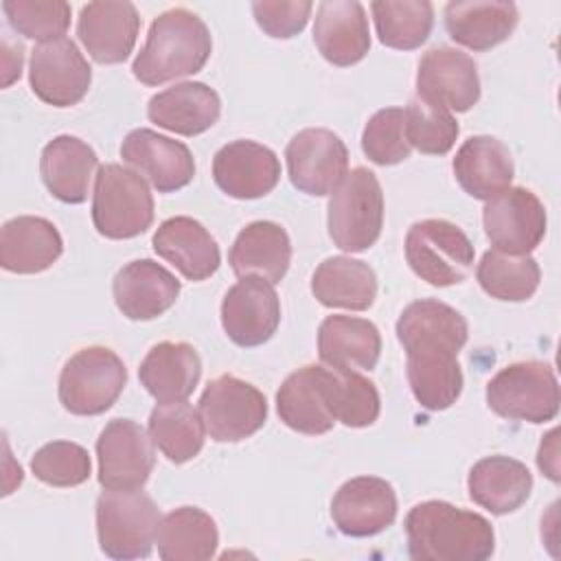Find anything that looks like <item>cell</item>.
I'll list each match as a JSON object with an SVG mask.
<instances>
[{"label": "cell", "mask_w": 561, "mask_h": 561, "mask_svg": "<svg viewBox=\"0 0 561 561\" xmlns=\"http://www.w3.org/2000/svg\"><path fill=\"white\" fill-rule=\"evenodd\" d=\"M403 526L414 561H484L495 550L489 519L443 500L412 506Z\"/></svg>", "instance_id": "1"}, {"label": "cell", "mask_w": 561, "mask_h": 561, "mask_svg": "<svg viewBox=\"0 0 561 561\" xmlns=\"http://www.w3.org/2000/svg\"><path fill=\"white\" fill-rule=\"evenodd\" d=\"M210 50L213 39L204 20L184 7H175L151 22L131 72L145 85H160L199 72Z\"/></svg>", "instance_id": "2"}, {"label": "cell", "mask_w": 561, "mask_h": 561, "mask_svg": "<svg viewBox=\"0 0 561 561\" xmlns=\"http://www.w3.org/2000/svg\"><path fill=\"white\" fill-rule=\"evenodd\" d=\"M160 511L140 489H105L96 500V535L112 559H145L151 554Z\"/></svg>", "instance_id": "3"}, {"label": "cell", "mask_w": 561, "mask_h": 561, "mask_svg": "<svg viewBox=\"0 0 561 561\" xmlns=\"http://www.w3.org/2000/svg\"><path fill=\"white\" fill-rule=\"evenodd\" d=\"M153 221V197L145 178L123 164H103L92 193V224L107 239H131Z\"/></svg>", "instance_id": "4"}, {"label": "cell", "mask_w": 561, "mask_h": 561, "mask_svg": "<svg viewBox=\"0 0 561 561\" xmlns=\"http://www.w3.org/2000/svg\"><path fill=\"white\" fill-rule=\"evenodd\" d=\"M329 237L344 252H364L381 234L383 193L373 171H346L329 199Z\"/></svg>", "instance_id": "5"}, {"label": "cell", "mask_w": 561, "mask_h": 561, "mask_svg": "<svg viewBox=\"0 0 561 561\" xmlns=\"http://www.w3.org/2000/svg\"><path fill=\"white\" fill-rule=\"evenodd\" d=\"M127 383L123 359L105 346L77 351L61 368L59 401L77 416H96L110 410Z\"/></svg>", "instance_id": "6"}, {"label": "cell", "mask_w": 561, "mask_h": 561, "mask_svg": "<svg viewBox=\"0 0 561 561\" xmlns=\"http://www.w3.org/2000/svg\"><path fill=\"white\" fill-rule=\"evenodd\" d=\"M469 237L447 219H421L405 234V259L412 272L434 287L462 283L473 267Z\"/></svg>", "instance_id": "7"}, {"label": "cell", "mask_w": 561, "mask_h": 561, "mask_svg": "<svg viewBox=\"0 0 561 561\" xmlns=\"http://www.w3.org/2000/svg\"><path fill=\"white\" fill-rule=\"evenodd\" d=\"M559 383L550 364L517 362L486 383L489 408L504 419L546 423L559 412Z\"/></svg>", "instance_id": "8"}, {"label": "cell", "mask_w": 561, "mask_h": 561, "mask_svg": "<svg viewBox=\"0 0 561 561\" xmlns=\"http://www.w3.org/2000/svg\"><path fill=\"white\" fill-rule=\"evenodd\" d=\"M197 412L213 440L239 443L263 427L267 401L252 383L234 375H219L204 388Z\"/></svg>", "instance_id": "9"}, {"label": "cell", "mask_w": 561, "mask_h": 561, "mask_svg": "<svg viewBox=\"0 0 561 561\" xmlns=\"http://www.w3.org/2000/svg\"><path fill=\"white\" fill-rule=\"evenodd\" d=\"M28 81L39 101L55 107H70L88 94L92 68L72 39L59 37L33 48Z\"/></svg>", "instance_id": "10"}, {"label": "cell", "mask_w": 561, "mask_h": 561, "mask_svg": "<svg viewBox=\"0 0 561 561\" xmlns=\"http://www.w3.org/2000/svg\"><path fill=\"white\" fill-rule=\"evenodd\" d=\"M285 158L291 184L300 193L313 197L333 193L348 169V149L344 140L324 127L298 131L289 140Z\"/></svg>", "instance_id": "11"}, {"label": "cell", "mask_w": 561, "mask_h": 561, "mask_svg": "<svg viewBox=\"0 0 561 561\" xmlns=\"http://www.w3.org/2000/svg\"><path fill=\"white\" fill-rule=\"evenodd\" d=\"M482 224L495 250L506 254H528L541 243L548 219L541 199L533 191L508 186L486 202Z\"/></svg>", "instance_id": "12"}, {"label": "cell", "mask_w": 561, "mask_h": 561, "mask_svg": "<svg viewBox=\"0 0 561 561\" xmlns=\"http://www.w3.org/2000/svg\"><path fill=\"white\" fill-rule=\"evenodd\" d=\"M103 489H140L156 465L153 440L131 419H112L96 440Z\"/></svg>", "instance_id": "13"}, {"label": "cell", "mask_w": 561, "mask_h": 561, "mask_svg": "<svg viewBox=\"0 0 561 561\" xmlns=\"http://www.w3.org/2000/svg\"><path fill=\"white\" fill-rule=\"evenodd\" d=\"M419 99L445 107L447 112H467L480 99V77L476 61L456 48H430L416 70Z\"/></svg>", "instance_id": "14"}, {"label": "cell", "mask_w": 561, "mask_h": 561, "mask_svg": "<svg viewBox=\"0 0 561 561\" xmlns=\"http://www.w3.org/2000/svg\"><path fill=\"white\" fill-rule=\"evenodd\" d=\"M280 322V300L272 283L245 276L232 285L221 300V324L226 335L243 348L267 342Z\"/></svg>", "instance_id": "15"}, {"label": "cell", "mask_w": 561, "mask_h": 561, "mask_svg": "<svg viewBox=\"0 0 561 561\" xmlns=\"http://www.w3.org/2000/svg\"><path fill=\"white\" fill-rule=\"evenodd\" d=\"M331 517L337 530L348 537H373L392 526L397 517V493L381 478H351L333 495Z\"/></svg>", "instance_id": "16"}, {"label": "cell", "mask_w": 561, "mask_h": 561, "mask_svg": "<svg viewBox=\"0 0 561 561\" xmlns=\"http://www.w3.org/2000/svg\"><path fill=\"white\" fill-rule=\"evenodd\" d=\"M121 158L145 175L158 193H173L184 188L195 175V160L191 149L153 129H131L123 145Z\"/></svg>", "instance_id": "17"}, {"label": "cell", "mask_w": 561, "mask_h": 561, "mask_svg": "<svg viewBox=\"0 0 561 561\" xmlns=\"http://www.w3.org/2000/svg\"><path fill=\"white\" fill-rule=\"evenodd\" d=\"M140 15L131 2L99 0L81 7L77 35L96 64H121L136 46Z\"/></svg>", "instance_id": "18"}, {"label": "cell", "mask_w": 561, "mask_h": 561, "mask_svg": "<svg viewBox=\"0 0 561 561\" xmlns=\"http://www.w3.org/2000/svg\"><path fill=\"white\" fill-rule=\"evenodd\" d=\"M215 184L234 199H256L274 191L280 180L276 153L254 140H232L213 158Z\"/></svg>", "instance_id": "19"}, {"label": "cell", "mask_w": 561, "mask_h": 561, "mask_svg": "<svg viewBox=\"0 0 561 561\" xmlns=\"http://www.w3.org/2000/svg\"><path fill=\"white\" fill-rule=\"evenodd\" d=\"M180 280L151 259L123 265L112 283L114 302L129 320H153L169 311L180 296Z\"/></svg>", "instance_id": "20"}, {"label": "cell", "mask_w": 561, "mask_h": 561, "mask_svg": "<svg viewBox=\"0 0 561 561\" xmlns=\"http://www.w3.org/2000/svg\"><path fill=\"white\" fill-rule=\"evenodd\" d=\"M280 421L294 432L320 436L327 434L335 416L329 403V368L307 364L294 370L276 392Z\"/></svg>", "instance_id": "21"}, {"label": "cell", "mask_w": 561, "mask_h": 561, "mask_svg": "<svg viewBox=\"0 0 561 561\" xmlns=\"http://www.w3.org/2000/svg\"><path fill=\"white\" fill-rule=\"evenodd\" d=\"M313 42L333 66H353L370 48V31L364 7L357 0H324L318 4Z\"/></svg>", "instance_id": "22"}, {"label": "cell", "mask_w": 561, "mask_h": 561, "mask_svg": "<svg viewBox=\"0 0 561 561\" xmlns=\"http://www.w3.org/2000/svg\"><path fill=\"white\" fill-rule=\"evenodd\" d=\"M467 335V320L454 307L434 298L410 302L397 320V337L405 353L445 351L458 355Z\"/></svg>", "instance_id": "23"}, {"label": "cell", "mask_w": 561, "mask_h": 561, "mask_svg": "<svg viewBox=\"0 0 561 561\" xmlns=\"http://www.w3.org/2000/svg\"><path fill=\"white\" fill-rule=\"evenodd\" d=\"M158 256L169 261L188 280L213 276L221 263L213 234L193 217H171L162 221L151 239Z\"/></svg>", "instance_id": "24"}, {"label": "cell", "mask_w": 561, "mask_h": 561, "mask_svg": "<svg viewBox=\"0 0 561 561\" xmlns=\"http://www.w3.org/2000/svg\"><path fill=\"white\" fill-rule=\"evenodd\" d=\"M221 112L219 94L202 81L171 85L149 99L147 116L162 129L180 136H197L210 129Z\"/></svg>", "instance_id": "25"}, {"label": "cell", "mask_w": 561, "mask_h": 561, "mask_svg": "<svg viewBox=\"0 0 561 561\" xmlns=\"http://www.w3.org/2000/svg\"><path fill=\"white\" fill-rule=\"evenodd\" d=\"M454 175L467 195L489 202L511 186L515 175L513 156L493 136H471L456 151Z\"/></svg>", "instance_id": "26"}, {"label": "cell", "mask_w": 561, "mask_h": 561, "mask_svg": "<svg viewBox=\"0 0 561 561\" xmlns=\"http://www.w3.org/2000/svg\"><path fill=\"white\" fill-rule=\"evenodd\" d=\"M517 20V7L502 0H454L445 7L449 37L456 44L480 53L508 39Z\"/></svg>", "instance_id": "27"}, {"label": "cell", "mask_w": 561, "mask_h": 561, "mask_svg": "<svg viewBox=\"0 0 561 561\" xmlns=\"http://www.w3.org/2000/svg\"><path fill=\"white\" fill-rule=\"evenodd\" d=\"M64 252V241L53 221L22 215L2 226L0 265L15 274H37L48 270Z\"/></svg>", "instance_id": "28"}, {"label": "cell", "mask_w": 561, "mask_h": 561, "mask_svg": "<svg viewBox=\"0 0 561 561\" xmlns=\"http://www.w3.org/2000/svg\"><path fill=\"white\" fill-rule=\"evenodd\" d=\"M202 377V359L186 342L156 344L138 368V379L158 403L186 401Z\"/></svg>", "instance_id": "29"}, {"label": "cell", "mask_w": 561, "mask_h": 561, "mask_svg": "<svg viewBox=\"0 0 561 561\" xmlns=\"http://www.w3.org/2000/svg\"><path fill=\"white\" fill-rule=\"evenodd\" d=\"M291 243L274 221H252L234 239L228 263L239 278L259 276L272 285L280 283L289 270Z\"/></svg>", "instance_id": "30"}, {"label": "cell", "mask_w": 561, "mask_h": 561, "mask_svg": "<svg viewBox=\"0 0 561 561\" xmlns=\"http://www.w3.org/2000/svg\"><path fill=\"white\" fill-rule=\"evenodd\" d=\"M96 164L99 158L88 142L77 136L61 134L44 147L39 173L53 197L64 204H81L88 197Z\"/></svg>", "instance_id": "31"}, {"label": "cell", "mask_w": 561, "mask_h": 561, "mask_svg": "<svg viewBox=\"0 0 561 561\" xmlns=\"http://www.w3.org/2000/svg\"><path fill=\"white\" fill-rule=\"evenodd\" d=\"M379 353L381 335L370 320L329 316L318 329V355L331 368L373 370Z\"/></svg>", "instance_id": "32"}, {"label": "cell", "mask_w": 561, "mask_h": 561, "mask_svg": "<svg viewBox=\"0 0 561 561\" xmlns=\"http://www.w3.org/2000/svg\"><path fill=\"white\" fill-rule=\"evenodd\" d=\"M469 497L493 515L517 511L533 491L528 467L508 456H489L478 460L467 478Z\"/></svg>", "instance_id": "33"}, {"label": "cell", "mask_w": 561, "mask_h": 561, "mask_svg": "<svg viewBox=\"0 0 561 561\" xmlns=\"http://www.w3.org/2000/svg\"><path fill=\"white\" fill-rule=\"evenodd\" d=\"M311 291L324 307L366 311L377 296V276L364 261L331 256L316 267Z\"/></svg>", "instance_id": "34"}, {"label": "cell", "mask_w": 561, "mask_h": 561, "mask_svg": "<svg viewBox=\"0 0 561 561\" xmlns=\"http://www.w3.org/2000/svg\"><path fill=\"white\" fill-rule=\"evenodd\" d=\"M156 543L164 561H206L217 552L219 533L206 511L180 506L160 519Z\"/></svg>", "instance_id": "35"}, {"label": "cell", "mask_w": 561, "mask_h": 561, "mask_svg": "<svg viewBox=\"0 0 561 561\" xmlns=\"http://www.w3.org/2000/svg\"><path fill=\"white\" fill-rule=\"evenodd\" d=\"M408 381L414 399L430 412L447 410L462 392V370L458 355L440 351L405 353Z\"/></svg>", "instance_id": "36"}, {"label": "cell", "mask_w": 561, "mask_h": 561, "mask_svg": "<svg viewBox=\"0 0 561 561\" xmlns=\"http://www.w3.org/2000/svg\"><path fill=\"white\" fill-rule=\"evenodd\" d=\"M204 432L199 412L186 401L158 403L149 414V436L153 445L175 465L202 451Z\"/></svg>", "instance_id": "37"}, {"label": "cell", "mask_w": 561, "mask_h": 561, "mask_svg": "<svg viewBox=\"0 0 561 561\" xmlns=\"http://www.w3.org/2000/svg\"><path fill=\"white\" fill-rule=\"evenodd\" d=\"M370 11L379 42L397 50L419 48L434 26V7L427 0H375Z\"/></svg>", "instance_id": "38"}, {"label": "cell", "mask_w": 561, "mask_h": 561, "mask_svg": "<svg viewBox=\"0 0 561 561\" xmlns=\"http://www.w3.org/2000/svg\"><path fill=\"white\" fill-rule=\"evenodd\" d=\"M476 278L491 298L522 302L537 291L541 270L537 261L528 254H506L500 250H489L478 263Z\"/></svg>", "instance_id": "39"}, {"label": "cell", "mask_w": 561, "mask_h": 561, "mask_svg": "<svg viewBox=\"0 0 561 561\" xmlns=\"http://www.w3.org/2000/svg\"><path fill=\"white\" fill-rule=\"evenodd\" d=\"M329 403L335 421L346 427H368L377 421L381 401L375 383L357 370L329 366Z\"/></svg>", "instance_id": "40"}, {"label": "cell", "mask_w": 561, "mask_h": 561, "mask_svg": "<svg viewBox=\"0 0 561 561\" xmlns=\"http://www.w3.org/2000/svg\"><path fill=\"white\" fill-rule=\"evenodd\" d=\"M403 112L410 147H416L421 153L427 156H445L454 147L460 127L451 112L432 105L419 96L412 99Z\"/></svg>", "instance_id": "41"}, {"label": "cell", "mask_w": 561, "mask_h": 561, "mask_svg": "<svg viewBox=\"0 0 561 561\" xmlns=\"http://www.w3.org/2000/svg\"><path fill=\"white\" fill-rule=\"evenodd\" d=\"M2 11L13 31L42 44L64 37L70 26V4L64 0H4Z\"/></svg>", "instance_id": "42"}, {"label": "cell", "mask_w": 561, "mask_h": 561, "mask_svg": "<svg viewBox=\"0 0 561 561\" xmlns=\"http://www.w3.org/2000/svg\"><path fill=\"white\" fill-rule=\"evenodd\" d=\"M33 476L50 486H79L92 473L88 451L70 440H53L42 445L31 458Z\"/></svg>", "instance_id": "43"}, {"label": "cell", "mask_w": 561, "mask_h": 561, "mask_svg": "<svg viewBox=\"0 0 561 561\" xmlns=\"http://www.w3.org/2000/svg\"><path fill=\"white\" fill-rule=\"evenodd\" d=\"M362 149L375 164L390 167L410 158L405 136V112L401 107H383L375 112L362 134Z\"/></svg>", "instance_id": "44"}, {"label": "cell", "mask_w": 561, "mask_h": 561, "mask_svg": "<svg viewBox=\"0 0 561 561\" xmlns=\"http://www.w3.org/2000/svg\"><path fill=\"white\" fill-rule=\"evenodd\" d=\"M313 4L307 0H280V2H270V0H259L252 2V13L256 24L276 39H289L298 35L311 15Z\"/></svg>", "instance_id": "45"}, {"label": "cell", "mask_w": 561, "mask_h": 561, "mask_svg": "<svg viewBox=\"0 0 561 561\" xmlns=\"http://www.w3.org/2000/svg\"><path fill=\"white\" fill-rule=\"evenodd\" d=\"M22 53H24L22 44H18L15 50H9V42L4 39V70H7V77L2 81V85H9L15 77H20V72H22Z\"/></svg>", "instance_id": "46"}]
</instances>
